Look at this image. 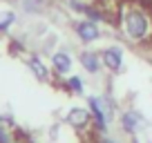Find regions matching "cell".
Returning a JSON list of instances; mask_svg holds the SVG:
<instances>
[{
    "mask_svg": "<svg viewBox=\"0 0 152 143\" xmlns=\"http://www.w3.org/2000/svg\"><path fill=\"white\" fill-rule=\"evenodd\" d=\"M25 63H27L29 72H31L34 76H36V81L40 83H49V85H58V78L54 76V72H52V65H49L47 61H45L43 56L38 52H31V54H25Z\"/></svg>",
    "mask_w": 152,
    "mask_h": 143,
    "instance_id": "obj_4",
    "label": "cell"
},
{
    "mask_svg": "<svg viewBox=\"0 0 152 143\" xmlns=\"http://www.w3.org/2000/svg\"><path fill=\"white\" fill-rule=\"evenodd\" d=\"M119 128L128 136H137L143 128H148V119L139 110H125L119 114Z\"/></svg>",
    "mask_w": 152,
    "mask_h": 143,
    "instance_id": "obj_8",
    "label": "cell"
},
{
    "mask_svg": "<svg viewBox=\"0 0 152 143\" xmlns=\"http://www.w3.org/2000/svg\"><path fill=\"white\" fill-rule=\"evenodd\" d=\"M72 31H74V36L78 38V43L87 45V47L99 43L101 36H103L101 25L94 23V20H90V18H76L74 23H72Z\"/></svg>",
    "mask_w": 152,
    "mask_h": 143,
    "instance_id": "obj_3",
    "label": "cell"
},
{
    "mask_svg": "<svg viewBox=\"0 0 152 143\" xmlns=\"http://www.w3.org/2000/svg\"><path fill=\"white\" fill-rule=\"evenodd\" d=\"M16 141V130L14 125L0 123V143H14Z\"/></svg>",
    "mask_w": 152,
    "mask_h": 143,
    "instance_id": "obj_13",
    "label": "cell"
},
{
    "mask_svg": "<svg viewBox=\"0 0 152 143\" xmlns=\"http://www.w3.org/2000/svg\"><path fill=\"white\" fill-rule=\"evenodd\" d=\"M92 143H123V141H119V139H114V136H110V134H94Z\"/></svg>",
    "mask_w": 152,
    "mask_h": 143,
    "instance_id": "obj_14",
    "label": "cell"
},
{
    "mask_svg": "<svg viewBox=\"0 0 152 143\" xmlns=\"http://www.w3.org/2000/svg\"><path fill=\"white\" fill-rule=\"evenodd\" d=\"M87 107L92 114L94 134H107L110 123L114 121V114H116V103L107 94H92L87 98Z\"/></svg>",
    "mask_w": 152,
    "mask_h": 143,
    "instance_id": "obj_2",
    "label": "cell"
},
{
    "mask_svg": "<svg viewBox=\"0 0 152 143\" xmlns=\"http://www.w3.org/2000/svg\"><path fill=\"white\" fill-rule=\"evenodd\" d=\"M74 63H76V56L72 52H67V49H54L52 56H49V65H52V72L58 81L72 74Z\"/></svg>",
    "mask_w": 152,
    "mask_h": 143,
    "instance_id": "obj_7",
    "label": "cell"
},
{
    "mask_svg": "<svg viewBox=\"0 0 152 143\" xmlns=\"http://www.w3.org/2000/svg\"><path fill=\"white\" fill-rule=\"evenodd\" d=\"M14 143H31V141H27V139H23V136H20L18 132H16V141H14Z\"/></svg>",
    "mask_w": 152,
    "mask_h": 143,
    "instance_id": "obj_15",
    "label": "cell"
},
{
    "mask_svg": "<svg viewBox=\"0 0 152 143\" xmlns=\"http://www.w3.org/2000/svg\"><path fill=\"white\" fill-rule=\"evenodd\" d=\"M18 23V14H16L14 9H5L0 11V36L7 31H11V27Z\"/></svg>",
    "mask_w": 152,
    "mask_h": 143,
    "instance_id": "obj_11",
    "label": "cell"
},
{
    "mask_svg": "<svg viewBox=\"0 0 152 143\" xmlns=\"http://www.w3.org/2000/svg\"><path fill=\"white\" fill-rule=\"evenodd\" d=\"M65 125L74 132H87L92 128V114L87 105H72L65 114Z\"/></svg>",
    "mask_w": 152,
    "mask_h": 143,
    "instance_id": "obj_5",
    "label": "cell"
},
{
    "mask_svg": "<svg viewBox=\"0 0 152 143\" xmlns=\"http://www.w3.org/2000/svg\"><path fill=\"white\" fill-rule=\"evenodd\" d=\"M43 5H45V0H20V7L27 14H40Z\"/></svg>",
    "mask_w": 152,
    "mask_h": 143,
    "instance_id": "obj_12",
    "label": "cell"
},
{
    "mask_svg": "<svg viewBox=\"0 0 152 143\" xmlns=\"http://www.w3.org/2000/svg\"><path fill=\"white\" fill-rule=\"evenodd\" d=\"M58 85H61L65 92H69L72 96H83V94H85V87H87L85 85V78L78 76V74H69V76L61 78Z\"/></svg>",
    "mask_w": 152,
    "mask_h": 143,
    "instance_id": "obj_10",
    "label": "cell"
},
{
    "mask_svg": "<svg viewBox=\"0 0 152 143\" xmlns=\"http://www.w3.org/2000/svg\"><path fill=\"white\" fill-rule=\"evenodd\" d=\"M150 132H152V128H150Z\"/></svg>",
    "mask_w": 152,
    "mask_h": 143,
    "instance_id": "obj_16",
    "label": "cell"
},
{
    "mask_svg": "<svg viewBox=\"0 0 152 143\" xmlns=\"http://www.w3.org/2000/svg\"><path fill=\"white\" fill-rule=\"evenodd\" d=\"M76 61H78V65L83 67V72L90 74V76H101L105 72L103 69V61H101V54L96 52V49H81L78 56H76Z\"/></svg>",
    "mask_w": 152,
    "mask_h": 143,
    "instance_id": "obj_9",
    "label": "cell"
},
{
    "mask_svg": "<svg viewBox=\"0 0 152 143\" xmlns=\"http://www.w3.org/2000/svg\"><path fill=\"white\" fill-rule=\"evenodd\" d=\"M99 54H101V61H103V69L105 72H110V74L123 72V67H125V52H123L121 45H116V43L105 45Z\"/></svg>",
    "mask_w": 152,
    "mask_h": 143,
    "instance_id": "obj_6",
    "label": "cell"
},
{
    "mask_svg": "<svg viewBox=\"0 0 152 143\" xmlns=\"http://www.w3.org/2000/svg\"><path fill=\"white\" fill-rule=\"evenodd\" d=\"M119 36L132 47H145L152 43V2L123 0L116 20Z\"/></svg>",
    "mask_w": 152,
    "mask_h": 143,
    "instance_id": "obj_1",
    "label": "cell"
}]
</instances>
